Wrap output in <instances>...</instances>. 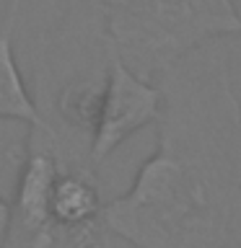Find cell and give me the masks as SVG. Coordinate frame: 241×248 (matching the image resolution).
I'll return each instance as SVG.
<instances>
[{"label":"cell","instance_id":"8992f818","mask_svg":"<svg viewBox=\"0 0 241 248\" xmlns=\"http://www.w3.org/2000/svg\"><path fill=\"white\" fill-rule=\"evenodd\" d=\"M109 238L104 225L65 228L47 215L34 222L13 220L3 248H112Z\"/></svg>","mask_w":241,"mask_h":248},{"label":"cell","instance_id":"7a4b0ae2","mask_svg":"<svg viewBox=\"0 0 241 248\" xmlns=\"http://www.w3.org/2000/svg\"><path fill=\"white\" fill-rule=\"evenodd\" d=\"M109 52L145 83L218 39L241 36L233 0H124L101 5Z\"/></svg>","mask_w":241,"mask_h":248},{"label":"cell","instance_id":"5b68a950","mask_svg":"<svg viewBox=\"0 0 241 248\" xmlns=\"http://www.w3.org/2000/svg\"><path fill=\"white\" fill-rule=\"evenodd\" d=\"M50 217L65 228H88L101 225V209L104 197L93 170L62 168L50 186V202H47Z\"/></svg>","mask_w":241,"mask_h":248},{"label":"cell","instance_id":"30bf717a","mask_svg":"<svg viewBox=\"0 0 241 248\" xmlns=\"http://www.w3.org/2000/svg\"><path fill=\"white\" fill-rule=\"evenodd\" d=\"M239 96H241V85H239Z\"/></svg>","mask_w":241,"mask_h":248},{"label":"cell","instance_id":"3957f363","mask_svg":"<svg viewBox=\"0 0 241 248\" xmlns=\"http://www.w3.org/2000/svg\"><path fill=\"white\" fill-rule=\"evenodd\" d=\"M161 111V91L155 83H145L132 75L120 60L109 52L104 96H101L99 119L91 135L88 163L99 168L122 147L124 140L138 135L148 124H155Z\"/></svg>","mask_w":241,"mask_h":248},{"label":"cell","instance_id":"6da1fadb","mask_svg":"<svg viewBox=\"0 0 241 248\" xmlns=\"http://www.w3.org/2000/svg\"><path fill=\"white\" fill-rule=\"evenodd\" d=\"M228 39L161 78L158 145L101 225L132 248H241V96Z\"/></svg>","mask_w":241,"mask_h":248},{"label":"cell","instance_id":"52a82bcc","mask_svg":"<svg viewBox=\"0 0 241 248\" xmlns=\"http://www.w3.org/2000/svg\"><path fill=\"white\" fill-rule=\"evenodd\" d=\"M11 222H13V204L5 194H0V248L5 246L8 232H11Z\"/></svg>","mask_w":241,"mask_h":248},{"label":"cell","instance_id":"ba28073f","mask_svg":"<svg viewBox=\"0 0 241 248\" xmlns=\"http://www.w3.org/2000/svg\"><path fill=\"white\" fill-rule=\"evenodd\" d=\"M99 5H112V3H124V0H96Z\"/></svg>","mask_w":241,"mask_h":248},{"label":"cell","instance_id":"8fae6325","mask_svg":"<svg viewBox=\"0 0 241 248\" xmlns=\"http://www.w3.org/2000/svg\"><path fill=\"white\" fill-rule=\"evenodd\" d=\"M112 248H114V246H112Z\"/></svg>","mask_w":241,"mask_h":248},{"label":"cell","instance_id":"277c9868","mask_svg":"<svg viewBox=\"0 0 241 248\" xmlns=\"http://www.w3.org/2000/svg\"><path fill=\"white\" fill-rule=\"evenodd\" d=\"M21 5H23V0H8L5 16L0 21V119L21 122V124H26V129H36L42 135H47L52 140L54 155H57V135L44 122L26 80H23L18 60H16L13 39H16Z\"/></svg>","mask_w":241,"mask_h":248},{"label":"cell","instance_id":"9c48e42d","mask_svg":"<svg viewBox=\"0 0 241 248\" xmlns=\"http://www.w3.org/2000/svg\"><path fill=\"white\" fill-rule=\"evenodd\" d=\"M233 5H236V11H239V16H241V0H233Z\"/></svg>","mask_w":241,"mask_h":248}]
</instances>
